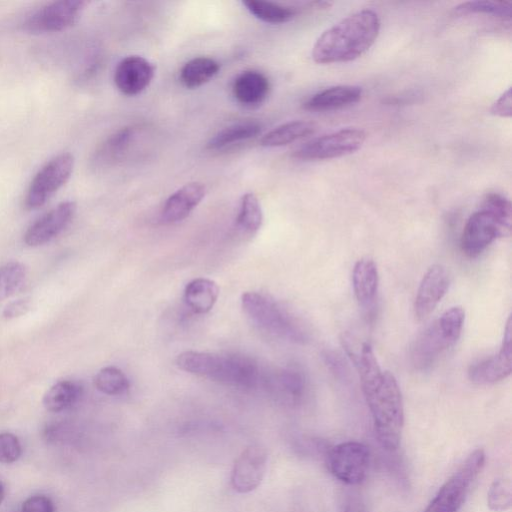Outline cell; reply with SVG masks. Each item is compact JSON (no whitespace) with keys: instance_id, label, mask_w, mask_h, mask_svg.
<instances>
[{"instance_id":"obj_1","label":"cell","mask_w":512,"mask_h":512,"mask_svg":"<svg viewBox=\"0 0 512 512\" xmlns=\"http://www.w3.org/2000/svg\"><path fill=\"white\" fill-rule=\"evenodd\" d=\"M346 352L359 374L378 442L388 451L396 450L401 441L404 409L395 377L380 368L369 343L359 347L354 344Z\"/></svg>"},{"instance_id":"obj_2","label":"cell","mask_w":512,"mask_h":512,"mask_svg":"<svg viewBox=\"0 0 512 512\" xmlns=\"http://www.w3.org/2000/svg\"><path fill=\"white\" fill-rule=\"evenodd\" d=\"M380 26L378 14L369 9L343 18L326 29L314 43V62L332 64L359 58L375 43Z\"/></svg>"},{"instance_id":"obj_3","label":"cell","mask_w":512,"mask_h":512,"mask_svg":"<svg viewBox=\"0 0 512 512\" xmlns=\"http://www.w3.org/2000/svg\"><path fill=\"white\" fill-rule=\"evenodd\" d=\"M176 364L190 374L238 388L255 387L261 380L257 363L241 354L184 351Z\"/></svg>"},{"instance_id":"obj_4","label":"cell","mask_w":512,"mask_h":512,"mask_svg":"<svg viewBox=\"0 0 512 512\" xmlns=\"http://www.w3.org/2000/svg\"><path fill=\"white\" fill-rule=\"evenodd\" d=\"M512 209L510 201L502 194L487 193L480 205L467 220L460 246L470 257L479 256L495 239L511 233Z\"/></svg>"},{"instance_id":"obj_5","label":"cell","mask_w":512,"mask_h":512,"mask_svg":"<svg viewBox=\"0 0 512 512\" xmlns=\"http://www.w3.org/2000/svg\"><path fill=\"white\" fill-rule=\"evenodd\" d=\"M241 306L251 322L263 332L294 343L307 340L302 326L275 300L250 291L242 294Z\"/></svg>"},{"instance_id":"obj_6","label":"cell","mask_w":512,"mask_h":512,"mask_svg":"<svg viewBox=\"0 0 512 512\" xmlns=\"http://www.w3.org/2000/svg\"><path fill=\"white\" fill-rule=\"evenodd\" d=\"M485 459L483 449L474 450L443 484L424 512H457L481 473Z\"/></svg>"},{"instance_id":"obj_7","label":"cell","mask_w":512,"mask_h":512,"mask_svg":"<svg viewBox=\"0 0 512 512\" xmlns=\"http://www.w3.org/2000/svg\"><path fill=\"white\" fill-rule=\"evenodd\" d=\"M365 139L363 130L344 128L305 142L293 151L292 157L304 161L338 158L360 149Z\"/></svg>"},{"instance_id":"obj_8","label":"cell","mask_w":512,"mask_h":512,"mask_svg":"<svg viewBox=\"0 0 512 512\" xmlns=\"http://www.w3.org/2000/svg\"><path fill=\"white\" fill-rule=\"evenodd\" d=\"M73 155L65 152L50 159L32 179L25 197L29 210L42 207L70 178Z\"/></svg>"},{"instance_id":"obj_9","label":"cell","mask_w":512,"mask_h":512,"mask_svg":"<svg viewBox=\"0 0 512 512\" xmlns=\"http://www.w3.org/2000/svg\"><path fill=\"white\" fill-rule=\"evenodd\" d=\"M369 463L368 447L356 441L340 443L327 455V466L331 474L350 485L359 484L365 479Z\"/></svg>"},{"instance_id":"obj_10","label":"cell","mask_w":512,"mask_h":512,"mask_svg":"<svg viewBox=\"0 0 512 512\" xmlns=\"http://www.w3.org/2000/svg\"><path fill=\"white\" fill-rule=\"evenodd\" d=\"M86 5L81 0H60L48 3L32 13L24 22L31 33L56 32L77 22Z\"/></svg>"},{"instance_id":"obj_11","label":"cell","mask_w":512,"mask_h":512,"mask_svg":"<svg viewBox=\"0 0 512 512\" xmlns=\"http://www.w3.org/2000/svg\"><path fill=\"white\" fill-rule=\"evenodd\" d=\"M511 317H508L499 352L470 366L469 379L479 385L495 384L506 379L512 372Z\"/></svg>"},{"instance_id":"obj_12","label":"cell","mask_w":512,"mask_h":512,"mask_svg":"<svg viewBox=\"0 0 512 512\" xmlns=\"http://www.w3.org/2000/svg\"><path fill=\"white\" fill-rule=\"evenodd\" d=\"M267 462L266 449L260 444L248 446L236 459L231 484L239 493L255 490L261 483Z\"/></svg>"},{"instance_id":"obj_13","label":"cell","mask_w":512,"mask_h":512,"mask_svg":"<svg viewBox=\"0 0 512 512\" xmlns=\"http://www.w3.org/2000/svg\"><path fill=\"white\" fill-rule=\"evenodd\" d=\"M75 212V202H61L27 229L24 235L25 244L30 247H38L48 243L70 224Z\"/></svg>"},{"instance_id":"obj_14","label":"cell","mask_w":512,"mask_h":512,"mask_svg":"<svg viewBox=\"0 0 512 512\" xmlns=\"http://www.w3.org/2000/svg\"><path fill=\"white\" fill-rule=\"evenodd\" d=\"M155 75L154 65L139 55L123 58L114 71V83L126 96H135L144 91Z\"/></svg>"},{"instance_id":"obj_15","label":"cell","mask_w":512,"mask_h":512,"mask_svg":"<svg viewBox=\"0 0 512 512\" xmlns=\"http://www.w3.org/2000/svg\"><path fill=\"white\" fill-rule=\"evenodd\" d=\"M450 278L440 264L432 265L424 274L415 298L414 313L418 320L428 317L447 293Z\"/></svg>"},{"instance_id":"obj_16","label":"cell","mask_w":512,"mask_h":512,"mask_svg":"<svg viewBox=\"0 0 512 512\" xmlns=\"http://www.w3.org/2000/svg\"><path fill=\"white\" fill-rule=\"evenodd\" d=\"M451 347L436 320L418 334L411 344L410 361L417 370H427Z\"/></svg>"},{"instance_id":"obj_17","label":"cell","mask_w":512,"mask_h":512,"mask_svg":"<svg viewBox=\"0 0 512 512\" xmlns=\"http://www.w3.org/2000/svg\"><path fill=\"white\" fill-rule=\"evenodd\" d=\"M205 193V186L200 182L183 185L166 199L161 211L162 221L171 224L184 220L201 203Z\"/></svg>"},{"instance_id":"obj_18","label":"cell","mask_w":512,"mask_h":512,"mask_svg":"<svg viewBox=\"0 0 512 512\" xmlns=\"http://www.w3.org/2000/svg\"><path fill=\"white\" fill-rule=\"evenodd\" d=\"M270 87L269 79L262 72L245 70L234 79L232 94L241 105L253 107L265 101Z\"/></svg>"},{"instance_id":"obj_19","label":"cell","mask_w":512,"mask_h":512,"mask_svg":"<svg viewBox=\"0 0 512 512\" xmlns=\"http://www.w3.org/2000/svg\"><path fill=\"white\" fill-rule=\"evenodd\" d=\"M361 96L362 89L359 86L336 85L317 92L303 106L315 112L338 110L358 102Z\"/></svg>"},{"instance_id":"obj_20","label":"cell","mask_w":512,"mask_h":512,"mask_svg":"<svg viewBox=\"0 0 512 512\" xmlns=\"http://www.w3.org/2000/svg\"><path fill=\"white\" fill-rule=\"evenodd\" d=\"M379 274L373 259L363 257L353 268L352 285L355 297L360 305L368 306L373 303L377 294Z\"/></svg>"},{"instance_id":"obj_21","label":"cell","mask_w":512,"mask_h":512,"mask_svg":"<svg viewBox=\"0 0 512 512\" xmlns=\"http://www.w3.org/2000/svg\"><path fill=\"white\" fill-rule=\"evenodd\" d=\"M218 295V285L208 278L193 279L184 289L185 304L196 314L208 313L214 307Z\"/></svg>"},{"instance_id":"obj_22","label":"cell","mask_w":512,"mask_h":512,"mask_svg":"<svg viewBox=\"0 0 512 512\" xmlns=\"http://www.w3.org/2000/svg\"><path fill=\"white\" fill-rule=\"evenodd\" d=\"M316 130L317 125L311 121H290L266 133L261 138L260 145L268 148L285 146L314 134Z\"/></svg>"},{"instance_id":"obj_23","label":"cell","mask_w":512,"mask_h":512,"mask_svg":"<svg viewBox=\"0 0 512 512\" xmlns=\"http://www.w3.org/2000/svg\"><path fill=\"white\" fill-rule=\"evenodd\" d=\"M220 70V64L210 57H195L187 61L180 70V80L188 89L198 88L212 78Z\"/></svg>"},{"instance_id":"obj_24","label":"cell","mask_w":512,"mask_h":512,"mask_svg":"<svg viewBox=\"0 0 512 512\" xmlns=\"http://www.w3.org/2000/svg\"><path fill=\"white\" fill-rule=\"evenodd\" d=\"M261 131L262 126L256 121L234 123L213 135L207 143V148L211 150L220 149L233 143L251 139Z\"/></svg>"},{"instance_id":"obj_25","label":"cell","mask_w":512,"mask_h":512,"mask_svg":"<svg viewBox=\"0 0 512 512\" xmlns=\"http://www.w3.org/2000/svg\"><path fill=\"white\" fill-rule=\"evenodd\" d=\"M81 395V387L73 381L62 380L44 394L43 406L49 412H62L74 405Z\"/></svg>"},{"instance_id":"obj_26","label":"cell","mask_w":512,"mask_h":512,"mask_svg":"<svg viewBox=\"0 0 512 512\" xmlns=\"http://www.w3.org/2000/svg\"><path fill=\"white\" fill-rule=\"evenodd\" d=\"M243 6L258 20L268 24H283L297 14L293 7L264 0H244Z\"/></svg>"},{"instance_id":"obj_27","label":"cell","mask_w":512,"mask_h":512,"mask_svg":"<svg viewBox=\"0 0 512 512\" xmlns=\"http://www.w3.org/2000/svg\"><path fill=\"white\" fill-rule=\"evenodd\" d=\"M135 128L125 127L108 137L98 148L94 163L98 166L108 165L123 156L129 143L134 138Z\"/></svg>"},{"instance_id":"obj_28","label":"cell","mask_w":512,"mask_h":512,"mask_svg":"<svg viewBox=\"0 0 512 512\" xmlns=\"http://www.w3.org/2000/svg\"><path fill=\"white\" fill-rule=\"evenodd\" d=\"M264 381L271 384L282 397L291 401L300 399L306 387L304 375L294 368L281 369Z\"/></svg>"},{"instance_id":"obj_29","label":"cell","mask_w":512,"mask_h":512,"mask_svg":"<svg viewBox=\"0 0 512 512\" xmlns=\"http://www.w3.org/2000/svg\"><path fill=\"white\" fill-rule=\"evenodd\" d=\"M263 222V212L257 196L248 192L245 193L239 204V210L236 217V226L245 234H255Z\"/></svg>"},{"instance_id":"obj_30","label":"cell","mask_w":512,"mask_h":512,"mask_svg":"<svg viewBox=\"0 0 512 512\" xmlns=\"http://www.w3.org/2000/svg\"><path fill=\"white\" fill-rule=\"evenodd\" d=\"M94 385L103 394L116 396L125 393L130 386L129 379L119 368L107 366L98 371Z\"/></svg>"},{"instance_id":"obj_31","label":"cell","mask_w":512,"mask_h":512,"mask_svg":"<svg viewBox=\"0 0 512 512\" xmlns=\"http://www.w3.org/2000/svg\"><path fill=\"white\" fill-rule=\"evenodd\" d=\"M512 5L509 1H467L454 8L457 15L486 14L501 19H511Z\"/></svg>"},{"instance_id":"obj_32","label":"cell","mask_w":512,"mask_h":512,"mask_svg":"<svg viewBox=\"0 0 512 512\" xmlns=\"http://www.w3.org/2000/svg\"><path fill=\"white\" fill-rule=\"evenodd\" d=\"M26 278L25 266L16 261L0 267V300L13 295L24 283Z\"/></svg>"},{"instance_id":"obj_33","label":"cell","mask_w":512,"mask_h":512,"mask_svg":"<svg viewBox=\"0 0 512 512\" xmlns=\"http://www.w3.org/2000/svg\"><path fill=\"white\" fill-rule=\"evenodd\" d=\"M465 320V311L460 306H454L446 310L437 323L447 339V341L453 347L459 339Z\"/></svg>"},{"instance_id":"obj_34","label":"cell","mask_w":512,"mask_h":512,"mask_svg":"<svg viewBox=\"0 0 512 512\" xmlns=\"http://www.w3.org/2000/svg\"><path fill=\"white\" fill-rule=\"evenodd\" d=\"M512 486L509 479L495 480L487 493V505L495 512L507 511L512 504Z\"/></svg>"},{"instance_id":"obj_35","label":"cell","mask_w":512,"mask_h":512,"mask_svg":"<svg viewBox=\"0 0 512 512\" xmlns=\"http://www.w3.org/2000/svg\"><path fill=\"white\" fill-rule=\"evenodd\" d=\"M22 447L19 439L12 433H0V463L10 464L19 459Z\"/></svg>"},{"instance_id":"obj_36","label":"cell","mask_w":512,"mask_h":512,"mask_svg":"<svg viewBox=\"0 0 512 512\" xmlns=\"http://www.w3.org/2000/svg\"><path fill=\"white\" fill-rule=\"evenodd\" d=\"M54 504L44 495L27 498L22 505V512H54Z\"/></svg>"},{"instance_id":"obj_37","label":"cell","mask_w":512,"mask_h":512,"mask_svg":"<svg viewBox=\"0 0 512 512\" xmlns=\"http://www.w3.org/2000/svg\"><path fill=\"white\" fill-rule=\"evenodd\" d=\"M490 112L499 117H510L512 114L511 88L504 91L492 104Z\"/></svg>"},{"instance_id":"obj_38","label":"cell","mask_w":512,"mask_h":512,"mask_svg":"<svg viewBox=\"0 0 512 512\" xmlns=\"http://www.w3.org/2000/svg\"><path fill=\"white\" fill-rule=\"evenodd\" d=\"M30 307L29 300L19 299L9 303L4 311L3 316L7 319H12L25 314Z\"/></svg>"},{"instance_id":"obj_39","label":"cell","mask_w":512,"mask_h":512,"mask_svg":"<svg viewBox=\"0 0 512 512\" xmlns=\"http://www.w3.org/2000/svg\"><path fill=\"white\" fill-rule=\"evenodd\" d=\"M4 496H5L4 485H3L2 481H0V505L3 502Z\"/></svg>"}]
</instances>
